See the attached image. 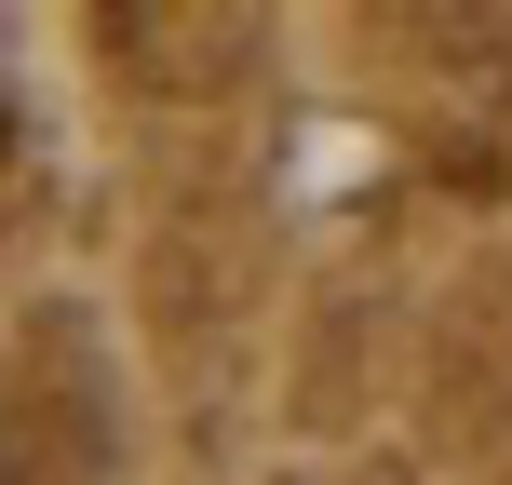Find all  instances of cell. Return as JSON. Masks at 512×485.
I'll return each mask as SVG.
<instances>
[{
  "instance_id": "1",
  "label": "cell",
  "mask_w": 512,
  "mask_h": 485,
  "mask_svg": "<svg viewBox=\"0 0 512 485\" xmlns=\"http://www.w3.org/2000/svg\"><path fill=\"white\" fill-rule=\"evenodd\" d=\"M418 41L445 54L459 95H486L499 122H512V0H499V14H418Z\"/></svg>"
}]
</instances>
